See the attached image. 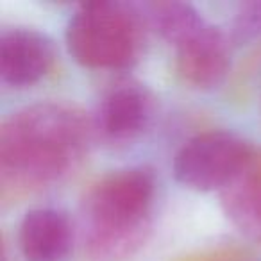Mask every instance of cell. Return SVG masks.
Instances as JSON below:
<instances>
[{"label": "cell", "mask_w": 261, "mask_h": 261, "mask_svg": "<svg viewBox=\"0 0 261 261\" xmlns=\"http://www.w3.org/2000/svg\"><path fill=\"white\" fill-rule=\"evenodd\" d=\"M75 229L70 217L56 207L25 213L18 227V245L25 261H66L73 250Z\"/></svg>", "instance_id": "8"}, {"label": "cell", "mask_w": 261, "mask_h": 261, "mask_svg": "<svg viewBox=\"0 0 261 261\" xmlns=\"http://www.w3.org/2000/svg\"><path fill=\"white\" fill-rule=\"evenodd\" d=\"M142 11L147 25L152 27L174 47L181 45L206 25L200 13L186 2H150L142 6Z\"/></svg>", "instance_id": "10"}, {"label": "cell", "mask_w": 261, "mask_h": 261, "mask_svg": "<svg viewBox=\"0 0 261 261\" xmlns=\"http://www.w3.org/2000/svg\"><path fill=\"white\" fill-rule=\"evenodd\" d=\"M220 202L231 224L249 240L261 243V149H254L222 190Z\"/></svg>", "instance_id": "9"}, {"label": "cell", "mask_w": 261, "mask_h": 261, "mask_svg": "<svg viewBox=\"0 0 261 261\" xmlns=\"http://www.w3.org/2000/svg\"><path fill=\"white\" fill-rule=\"evenodd\" d=\"M147 20L140 4L97 0L79 6L66 25V47L81 66L125 70L140 59Z\"/></svg>", "instance_id": "3"}, {"label": "cell", "mask_w": 261, "mask_h": 261, "mask_svg": "<svg viewBox=\"0 0 261 261\" xmlns=\"http://www.w3.org/2000/svg\"><path fill=\"white\" fill-rule=\"evenodd\" d=\"M54 43L47 34L13 27L0 36V79L15 88L31 86L54 65Z\"/></svg>", "instance_id": "6"}, {"label": "cell", "mask_w": 261, "mask_h": 261, "mask_svg": "<svg viewBox=\"0 0 261 261\" xmlns=\"http://www.w3.org/2000/svg\"><path fill=\"white\" fill-rule=\"evenodd\" d=\"M156 100L149 88L136 81L116 83L102 97L95 113L93 127L104 138L127 142L149 127Z\"/></svg>", "instance_id": "5"}, {"label": "cell", "mask_w": 261, "mask_h": 261, "mask_svg": "<svg viewBox=\"0 0 261 261\" xmlns=\"http://www.w3.org/2000/svg\"><path fill=\"white\" fill-rule=\"evenodd\" d=\"M256 147L227 130H207L190 138L174 158L172 170L185 188L222 192Z\"/></svg>", "instance_id": "4"}, {"label": "cell", "mask_w": 261, "mask_h": 261, "mask_svg": "<svg viewBox=\"0 0 261 261\" xmlns=\"http://www.w3.org/2000/svg\"><path fill=\"white\" fill-rule=\"evenodd\" d=\"M93 129L79 106L63 100L11 113L0 127L2 200H18L70 174L86 154Z\"/></svg>", "instance_id": "1"}, {"label": "cell", "mask_w": 261, "mask_h": 261, "mask_svg": "<svg viewBox=\"0 0 261 261\" xmlns=\"http://www.w3.org/2000/svg\"><path fill=\"white\" fill-rule=\"evenodd\" d=\"M229 65V38L210 23L175 47L177 75L197 90L217 88L227 75Z\"/></svg>", "instance_id": "7"}, {"label": "cell", "mask_w": 261, "mask_h": 261, "mask_svg": "<svg viewBox=\"0 0 261 261\" xmlns=\"http://www.w3.org/2000/svg\"><path fill=\"white\" fill-rule=\"evenodd\" d=\"M185 261H243V254L236 252V250H218V252H211L207 256L186 257Z\"/></svg>", "instance_id": "12"}, {"label": "cell", "mask_w": 261, "mask_h": 261, "mask_svg": "<svg viewBox=\"0 0 261 261\" xmlns=\"http://www.w3.org/2000/svg\"><path fill=\"white\" fill-rule=\"evenodd\" d=\"M156 174L149 167L109 172L88 188L81 207L84 261H127L152 231Z\"/></svg>", "instance_id": "2"}, {"label": "cell", "mask_w": 261, "mask_h": 261, "mask_svg": "<svg viewBox=\"0 0 261 261\" xmlns=\"http://www.w3.org/2000/svg\"><path fill=\"white\" fill-rule=\"evenodd\" d=\"M257 36H261V0L243 2L238 6L232 18L231 40L236 45H243Z\"/></svg>", "instance_id": "11"}]
</instances>
